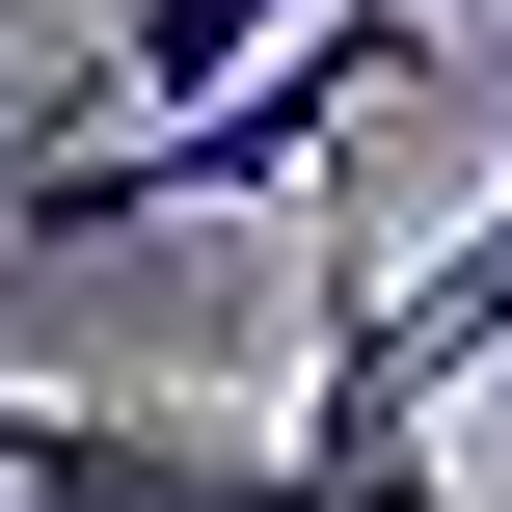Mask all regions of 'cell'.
<instances>
[{
    "instance_id": "obj_4",
    "label": "cell",
    "mask_w": 512,
    "mask_h": 512,
    "mask_svg": "<svg viewBox=\"0 0 512 512\" xmlns=\"http://www.w3.org/2000/svg\"><path fill=\"white\" fill-rule=\"evenodd\" d=\"M0 512H27V486H0Z\"/></svg>"
},
{
    "instance_id": "obj_2",
    "label": "cell",
    "mask_w": 512,
    "mask_h": 512,
    "mask_svg": "<svg viewBox=\"0 0 512 512\" xmlns=\"http://www.w3.org/2000/svg\"><path fill=\"white\" fill-rule=\"evenodd\" d=\"M270 27H297V0H108V81H135V108H216Z\"/></svg>"
},
{
    "instance_id": "obj_3",
    "label": "cell",
    "mask_w": 512,
    "mask_h": 512,
    "mask_svg": "<svg viewBox=\"0 0 512 512\" xmlns=\"http://www.w3.org/2000/svg\"><path fill=\"white\" fill-rule=\"evenodd\" d=\"M378 27H512V0H378Z\"/></svg>"
},
{
    "instance_id": "obj_1",
    "label": "cell",
    "mask_w": 512,
    "mask_h": 512,
    "mask_svg": "<svg viewBox=\"0 0 512 512\" xmlns=\"http://www.w3.org/2000/svg\"><path fill=\"white\" fill-rule=\"evenodd\" d=\"M0 486H27V512H297V432H189V405L0 378Z\"/></svg>"
}]
</instances>
